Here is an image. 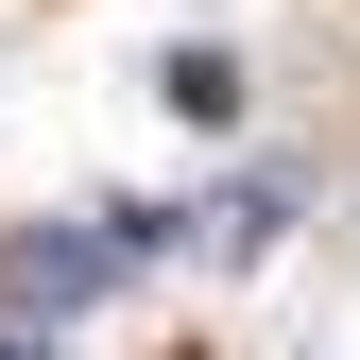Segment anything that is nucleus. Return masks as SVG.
Instances as JSON below:
<instances>
[{
	"instance_id": "1",
	"label": "nucleus",
	"mask_w": 360,
	"mask_h": 360,
	"mask_svg": "<svg viewBox=\"0 0 360 360\" xmlns=\"http://www.w3.org/2000/svg\"><path fill=\"white\" fill-rule=\"evenodd\" d=\"M103 275H120V257H103V223H86V240H52V223H34V240L0 257V309H18V326H52V309H86Z\"/></svg>"
},
{
	"instance_id": "4",
	"label": "nucleus",
	"mask_w": 360,
	"mask_h": 360,
	"mask_svg": "<svg viewBox=\"0 0 360 360\" xmlns=\"http://www.w3.org/2000/svg\"><path fill=\"white\" fill-rule=\"evenodd\" d=\"M0 360H69V343H52V326H0Z\"/></svg>"
},
{
	"instance_id": "3",
	"label": "nucleus",
	"mask_w": 360,
	"mask_h": 360,
	"mask_svg": "<svg viewBox=\"0 0 360 360\" xmlns=\"http://www.w3.org/2000/svg\"><path fill=\"white\" fill-rule=\"evenodd\" d=\"M155 86H172V120H240V52H206V34H189Z\"/></svg>"
},
{
	"instance_id": "2",
	"label": "nucleus",
	"mask_w": 360,
	"mask_h": 360,
	"mask_svg": "<svg viewBox=\"0 0 360 360\" xmlns=\"http://www.w3.org/2000/svg\"><path fill=\"white\" fill-rule=\"evenodd\" d=\"M275 240H292V172H240L206 206V257H275Z\"/></svg>"
}]
</instances>
